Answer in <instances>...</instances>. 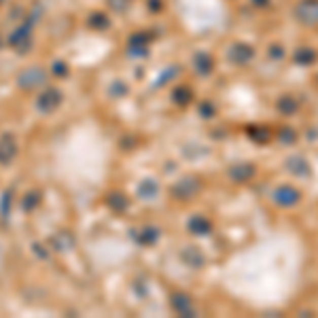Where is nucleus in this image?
<instances>
[{
  "label": "nucleus",
  "mask_w": 318,
  "mask_h": 318,
  "mask_svg": "<svg viewBox=\"0 0 318 318\" xmlns=\"http://www.w3.org/2000/svg\"><path fill=\"white\" fill-rule=\"evenodd\" d=\"M233 55H235V60H238L240 64H244V62H249L253 57V49H249L246 45L238 43V45H233V49H231V57Z\"/></svg>",
  "instance_id": "obj_2"
},
{
  "label": "nucleus",
  "mask_w": 318,
  "mask_h": 318,
  "mask_svg": "<svg viewBox=\"0 0 318 318\" xmlns=\"http://www.w3.org/2000/svg\"><path fill=\"white\" fill-rule=\"evenodd\" d=\"M297 19L308 23V26H316L318 23V0H301L297 5Z\"/></svg>",
  "instance_id": "obj_1"
},
{
  "label": "nucleus",
  "mask_w": 318,
  "mask_h": 318,
  "mask_svg": "<svg viewBox=\"0 0 318 318\" xmlns=\"http://www.w3.org/2000/svg\"><path fill=\"white\" fill-rule=\"evenodd\" d=\"M255 3H259V5H265V3H267V0H255Z\"/></svg>",
  "instance_id": "obj_3"
}]
</instances>
